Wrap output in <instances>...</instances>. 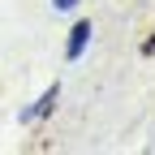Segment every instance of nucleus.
Listing matches in <instances>:
<instances>
[{
    "mask_svg": "<svg viewBox=\"0 0 155 155\" xmlns=\"http://www.w3.org/2000/svg\"><path fill=\"white\" fill-rule=\"evenodd\" d=\"M91 35H95V26H91V22H73V30H69V43H65V61H78V56L86 52Z\"/></svg>",
    "mask_w": 155,
    "mask_h": 155,
    "instance_id": "f03ea898",
    "label": "nucleus"
},
{
    "mask_svg": "<svg viewBox=\"0 0 155 155\" xmlns=\"http://www.w3.org/2000/svg\"><path fill=\"white\" fill-rule=\"evenodd\" d=\"M52 5H56V9H65V13H69V9H78V0H52Z\"/></svg>",
    "mask_w": 155,
    "mask_h": 155,
    "instance_id": "7ed1b4c3",
    "label": "nucleus"
},
{
    "mask_svg": "<svg viewBox=\"0 0 155 155\" xmlns=\"http://www.w3.org/2000/svg\"><path fill=\"white\" fill-rule=\"evenodd\" d=\"M142 56H155V39H147V43H142Z\"/></svg>",
    "mask_w": 155,
    "mask_h": 155,
    "instance_id": "20e7f679",
    "label": "nucleus"
},
{
    "mask_svg": "<svg viewBox=\"0 0 155 155\" xmlns=\"http://www.w3.org/2000/svg\"><path fill=\"white\" fill-rule=\"evenodd\" d=\"M56 99H61V86L52 82V86H48V91L30 104V108H22V112H17V121H39V116H48V112L56 108Z\"/></svg>",
    "mask_w": 155,
    "mask_h": 155,
    "instance_id": "f257e3e1",
    "label": "nucleus"
}]
</instances>
